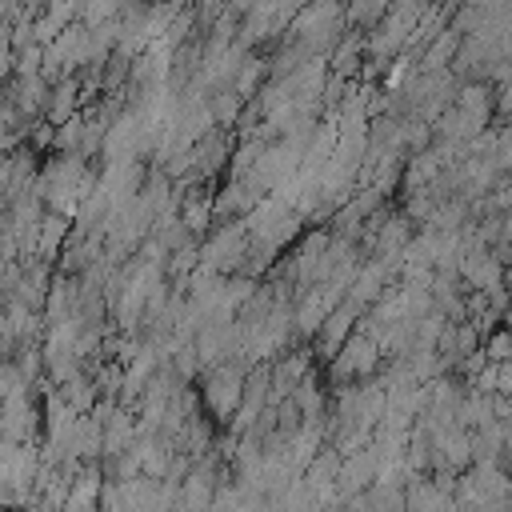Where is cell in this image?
Returning <instances> with one entry per match:
<instances>
[{"label":"cell","instance_id":"obj_2","mask_svg":"<svg viewBox=\"0 0 512 512\" xmlns=\"http://www.w3.org/2000/svg\"><path fill=\"white\" fill-rule=\"evenodd\" d=\"M240 396H244L240 368H236V364L220 368V372L212 376V384H208V404H212V412H216V416H232V412L240 408Z\"/></svg>","mask_w":512,"mask_h":512},{"label":"cell","instance_id":"obj_7","mask_svg":"<svg viewBox=\"0 0 512 512\" xmlns=\"http://www.w3.org/2000/svg\"><path fill=\"white\" fill-rule=\"evenodd\" d=\"M488 356H492L496 364L512 360V332H500V336H492V340H488Z\"/></svg>","mask_w":512,"mask_h":512},{"label":"cell","instance_id":"obj_6","mask_svg":"<svg viewBox=\"0 0 512 512\" xmlns=\"http://www.w3.org/2000/svg\"><path fill=\"white\" fill-rule=\"evenodd\" d=\"M16 392H24L20 368H16V364H0V400H8V396H16Z\"/></svg>","mask_w":512,"mask_h":512},{"label":"cell","instance_id":"obj_3","mask_svg":"<svg viewBox=\"0 0 512 512\" xmlns=\"http://www.w3.org/2000/svg\"><path fill=\"white\" fill-rule=\"evenodd\" d=\"M96 500H100V472L96 468H80V476L68 488L64 512H96Z\"/></svg>","mask_w":512,"mask_h":512},{"label":"cell","instance_id":"obj_1","mask_svg":"<svg viewBox=\"0 0 512 512\" xmlns=\"http://www.w3.org/2000/svg\"><path fill=\"white\" fill-rule=\"evenodd\" d=\"M376 360H380V344L368 332H356L336 352V376H368L376 368Z\"/></svg>","mask_w":512,"mask_h":512},{"label":"cell","instance_id":"obj_5","mask_svg":"<svg viewBox=\"0 0 512 512\" xmlns=\"http://www.w3.org/2000/svg\"><path fill=\"white\" fill-rule=\"evenodd\" d=\"M64 228H68L64 212H48V216L40 220V240H36V252L52 256V252L60 248V240H64Z\"/></svg>","mask_w":512,"mask_h":512},{"label":"cell","instance_id":"obj_4","mask_svg":"<svg viewBox=\"0 0 512 512\" xmlns=\"http://www.w3.org/2000/svg\"><path fill=\"white\" fill-rule=\"evenodd\" d=\"M136 432V424H132V416L128 412H108V420H104V428H100V436H104V452H124V444H128V436Z\"/></svg>","mask_w":512,"mask_h":512}]
</instances>
